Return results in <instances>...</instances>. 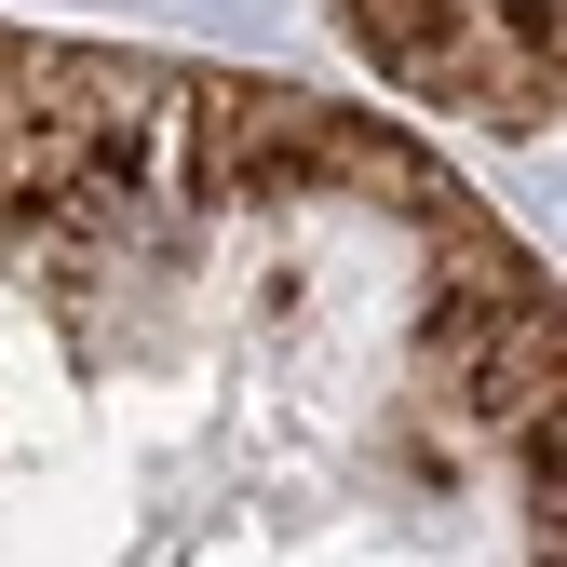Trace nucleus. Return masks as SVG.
Listing matches in <instances>:
<instances>
[{"label":"nucleus","instance_id":"nucleus-1","mask_svg":"<svg viewBox=\"0 0 567 567\" xmlns=\"http://www.w3.org/2000/svg\"><path fill=\"white\" fill-rule=\"evenodd\" d=\"M0 567H554V270L351 95L0 28Z\"/></svg>","mask_w":567,"mask_h":567},{"label":"nucleus","instance_id":"nucleus-2","mask_svg":"<svg viewBox=\"0 0 567 567\" xmlns=\"http://www.w3.org/2000/svg\"><path fill=\"white\" fill-rule=\"evenodd\" d=\"M392 95L486 122V135H554V0H338Z\"/></svg>","mask_w":567,"mask_h":567}]
</instances>
